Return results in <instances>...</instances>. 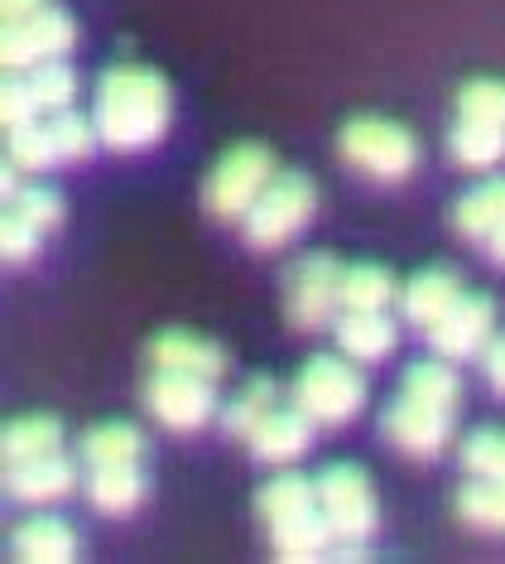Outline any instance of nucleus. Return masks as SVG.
<instances>
[{
  "instance_id": "1",
  "label": "nucleus",
  "mask_w": 505,
  "mask_h": 564,
  "mask_svg": "<svg viewBox=\"0 0 505 564\" xmlns=\"http://www.w3.org/2000/svg\"><path fill=\"white\" fill-rule=\"evenodd\" d=\"M92 121L101 145L116 155H140V150L160 145L174 121V97H168L164 73L140 68V63H116L101 73Z\"/></svg>"
},
{
  "instance_id": "2",
  "label": "nucleus",
  "mask_w": 505,
  "mask_h": 564,
  "mask_svg": "<svg viewBox=\"0 0 505 564\" xmlns=\"http://www.w3.org/2000/svg\"><path fill=\"white\" fill-rule=\"evenodd\" d=\"M270 535V550L279 560H332V531L318 507V482L299 473H279L255 497Z\"/></svg>"
},
{
  "instance_id": "3",
  "label": "nucleus",
  "mask_w": 505,
  "mask_h": 564,
  "mask_svg": "<svg viewBox=\"0 0 505 564\" xmlns=\"http://www.w3.org/2000/svg\"><path fill=\"white\" fill-rule=\"evenodd\" d=\"M318 507L322 521L332 531V555L342 560H361L366 545L381 531V502H375V487L361 468L352 464H332L318 473Z\"/></svg>"
},
{
  "instance_id": "4",
  "label": "nucleus",
  "mask_w": 505,
  "mask_h": 564,
  "mask_svg": "<svg viewBox=\"0 0 505 564\" xmlns=\"http://www.w3.org/2000/svg\"><path fill=\"white\" fill-rule=\"evenodd\" d=\"M97 145H101L97 121L83 117V111H73V107L48 111V117H34V121H20V126H6V160L20 164L24 174H44V170H54V164L87 160Z\"/></svg>"
},
{
  "instance_id": "5",
  "label": "nucleus",
  "mask_w": 505,
  "mask_h": 564,
  "mask_svg": "<svg viewBox=\"0 0 505 564\" xmlns=\"http://www.w3.org/2000/svg\"><path fill=\"white\" fill-rule=\"evenodd\" d=\"M294 405H299L318 430H337L361 415V405H366V377L352 367L347 352L342 357H332V352L308 357L299 367V377H294Z\"/></svg>"
},
{
  "instance_id": "6",
  "label": "nucleus",
  "mask_w": 505,
  "mask_h": 564,
  "mask_svg": "<svg viewBox=\"0 0 505 564\" xmlns=\"http://www.w3.org/2000/svg\"><path fill=\"white\" fill-rule=\"evenodd\" d=\"M314 213H318V184L299 170H284L270 178L261 203L241 217V232L255 251H279L284 241H294L314 223Z\"/></svg>"
},
{
  "instance_id": "7",
  "label": "nucleus",
  "mask_w": 505,
  "mask_h": 564,
  "mask_svg": "<svg viewBox=\"0 0 505 564\" xmlns=\"http://www.w3.org/2000/svg\"><path fill=\"white\" fill-rule=\"evenodd\" d=\"M337 155L352 164L356 174L375 178V184H399L419 164V140H414L399 121L385 117H356L337 135Z\"/></svg>"
},
{
  "instance_id": "8",
  "label": "nucleus",
  "mask_w": 505,
  "mask_h": 564,
  "mask_svg": "<svg viewBox=\"0 0 505 564\" xmlns=\"http://www.w3.org/2000/svg\"><path fill=\"white\" fill-rule=\"evenodd\" d=\"M275 155H270L265 145H231L222 160L212 164V174H207L202 184V203L207 213L217 217V223H241L245 213L261 203V194L270 188V178H275Z\"/></svg>"
},
{
  "instance_id": "9",
  "label": "nucleus",
  "mask_w": 505,
  "mask_h": 564,
  "mask_svg": "<svg viewBox=\"0 0 505 564\" xmlns=\"http://www.w3.org/2000/svg\"><path fill=\"white\" fill-rule=\"evenodd\" d=\"M145 410L164 430H178V434L202 430L217 410V381L198 377V371H178V367H150Z\"/></svg>"
},
{
  "instance_id": "10",
  "label": "nucleus",
  "mask_w": 505,
  "mask_h": 564,
  "mask_svg": "<svg viewBox=\"0 0 505 564\" xmlns=\"http://www.w3.org/2000/svg\"><path fill=\"white\" fill-rule=\"evenodd\" d=\"M63 223V198L44 184H20L0 203V261L24 265L54 227Z\"/></svg>"
},
{
  "instance_id": "11",
  "label": "nucleus",
  "mask_w": 505,
  "mask_h": 564,
  "mask_svg": "<svg viewBox=\"0 0 505 564\" xmlns=\"http://www.w3.org/2000/svg\"><path fill=\"white\" fill-rule=\"evenodd\" d=\"M77 44V24L63 6H44L39 15H24V20H10L0 30V63L6 73H20V68H39V63H58L68 58Z\"/></svg>"
},
{
  "instance_id": "12",
  "label": "nucleus",
  "mask_w": 505,
  "mask_h": 564,
  "mask_svg": "<svg viewBox=\"0 0 505 564\" xmlns=\"http://www.w3.org/2000/svg\"><path fill=\"white\" fill-rule=\"evenodd\" d=\"M284 310H289V324L304 333L337 324V314H342V265L322 251L294 261L289 280H284Z\"/></svg>"
},
{
  "instance_id": "13",
  "label": "nucleus",
  "mask_w": 505,
  "mask_h": 564,
  "mask_svg": "<svg viewBox=\"0 0 505 564\" xmlns=\"http://www.w3.org/2000/svg\"><path fill=\"white\" fill-rule=\"evenodd\" d=\"M77 101V73L68 63H39V68H20L6 73L0 83V121L20 126L34 117H48V111H63Z\"/></svg>"
},
{
  "instance_id": "14",
  "label": "nucleus",
  "mask_w": 505,
  "mask_h": 564,
  "mask_svg": "<svg viewBox=\"0 0 505 564\" xmlns=\"http://www.w3.org/2000/svg\"><path fill=\"white\" fill-rule=\"evenodd\" d=\"M381 430H385V440H391L399 454H409V458H438V454H443V444L452 440V410L429 405V401H419V395L399 391L395 401L385 405Z\"/></svg>"
},
{
  "instance_id": "15",
  "label": "nucleus",
  "mask_w": 505,
  "mask_h": 564,
  "mask_svg": "<svg viewBox=\"0 0 505 564\" xmlns=\"http://www.w3.org/2000/svg\"><path fill=\"white\" fill-rule=\"evenodd\" d=\"M424 338H429V348H433L438 357H448V362H468V357H482L486 343L496 338V304H491L486 294H472V290H468L429 333H424Z\"/></svg>"
},
{
  "instance_id": "16",
  "label": "nucleus",
  "mask_w": 505,
  "mask_h": 564,
  "mask_svg": "<svg viewBox=\"0 0 505 564\" xmlns=\"http://www.w3.org/2000/svg\"><path fill=\"white\" fill-rule=\"evenodd\" d=\"M77 482V464L68 454H44V458H30V464H6V497L10 502H24V507H48L58 497H68Z\"/></svg>"
},
{
  "instance_id": "17",
  "label": "nucleus",
  "mask_w": 505,
  "mask_h": 564,
  "mask_svg": "<svg viewBox=\"0 0 505 564\" xmlns=\"http://www.w3.org/2000/svg\"><path fill=\"white\" fill-rule=\"evenodd\" d=\"M314 420L304 415L299 405H275L270 415L261 420V425L251 430V454L261 458V464H294V458H304L308 454V444H314Z\"/></svg>"
},
{
  "instance_id": "18",
  "label": "nucleus",
  "mask_w": 505,
  "mask_h": 564,
  "mask_svg": "<svg viewBox=\"0 0 505 564\" xmlns=\"http://www.w3.org/2000/svg\"><path fill=\"white\" fill-rule=\"evenodd\" d=\"M332 333H337V348L352 362H385L399 343V324L391 318V310H342Z\"/></svg>"
},
{
  "instance_id": "19",
  "label": "nucleus",
  "mask_w": 505,
  "mask_h": 564,
  "mask_svg": "<svg viewBox=\"0 0 505 564\" xmlns=\"http://www.w3.org/2000/svg\"><path fill=\"white\" fill-rule=\"evenodd\" d=\"M462 280L448 271V265H429V271H419L409 280L405 290H399V310H405V324L409 328H419V333H429L438 318H443L452 304L462 300Z\"/></svg>"
},
{
  "instance_id": "20",
  "label": "nucleus",
  "mask_w": 505,
  "mask_h": 564,
  "mask_svg": "<svg viewBox=\"0 0 505 564\" xmlns=\"http://www.w3.org/2000/svg\"><path fill=\"white\" fill-rule=\"evenodd\" d=\"M77 550H83L77 531L63 517H48V511L20 521L15 535H10V555L24 564H68V560H77Z\"/></svg>"
},
{
  "instance_id": "21",
  "label": "nucleus",
  "mask_w": 505,
  "mask_h": 564,
  "mask_svg": "<svg viewBox=\"0 0 505 564\" xmlns=\"http://www.w3.org/2000/svg\"><path fill=\"white\" fill-rule=\"evenodd\" d=\"M145 487H150V473L145 464H107V468H87L83 478V492L87 502L107 517H125L145 502Z\"/></svg>"
},
{
  "instance_id": "22",
  "label": "nucleus",
  "mask_w": 505,
  "mask_h": 564,
  "mask_svg": "<svg viewBox=\"0 0 505 564\" xmlns=\"http://www.w3.org/2000/svg\"><path fill=\"white\" fill-rule=\"evenodd\" d=\"M150 367H178V371H198V377L222 381L227 377V352L212 338H198L188 328H168L150 343Z\"/></svg>"
},
{
  "instance_id": "23",
  "label": "nucleus",
  "mask_w": 505,
  "mask_h": 564,
  "mask_svg": "<svg viewBox=\"0 0 505 564\" xmlns=\"http://www.w3.org/2000/svg\"><path fill=\"white\" fill-rule=\"evenodd\" d=\"M505 223V174L482 178L476 188H468L458 203H452V227L468 241H491V232Z\"/></svg>"
},
{
  "instance_id": "24",
  "label": "nucleus",
  "mask_w": 505,
  "mask_h": 564,
  "mask_svg": "<svg viewBox=\"0 0 505 564\" xmlns=\"http://www.w3.org/2000/svg\"><path fill=\"white\" fill-rule=\"evenodd\" d=\"M448 155H452V164H462V170H472V174L496 170L505 160V126H482V121L458 117L448 131Z\"/></svg>"
},
{
  "instance_id": "25",
  "label": "nucleus",
  "mask_w": 505,
  "mask_h": 564,
  "mask_svg": "<svg viewBox=\"0 0 505 564\" xmlns=\"http://www.w3.org/2000/svg\"><path fill=\"white\" fill-rule=\"evenodd\" d=\"M83 464L87 468H107V464H145V434L125 420H107V425L83 434Z\"/></svg>"
},
{
  "instance_id": "26",
  "label": "nucleus",
  "mask_w": 505,
  "mask_h": 564,
  "mask_svg": "<svg viewBox=\"0 0 505 564\" xmlns=\"http://www.w3.org/2000/svg\"><path fill=\"white\" fill-rule=\"evenodd\" d=\"M58 448H63V425L54 415H20L6 425V434H0L6 464H30V458L58 454Z\"/></svg>"
},
{
  "instance_id": "27",
  "label": "nucleus",
  "mask_w": 505,
  "mask_h": 564,
  "mask_svg": "<svg viewBox=\"0 0 505 564\" xmlns=\"http://www.w3.org/2000/svg\"><path fill=\"white\" fill-rule=\"evenodd\" d=\"M458 517L476 535H505V482L472 478L458 492Z\"/></svg>"
},
{
  "instance_id": "28",
  "label": "nucleus",
  "mask_w": 505,
  "mask_h": 564,
  "mask_svg": "<svg viewBox=\"0 0 505 564\" xmlns=\"http://www.w3.org/2000/svg\"><path fill=\"white\" fill-rule=\"evenodd\" d=\"M395 294V275L385 265H342V310H391Z\"/></svg>"
},
{
  "instance_id": "29",
  "label": "nucleus",
  "mask_w": 505,
  "mask_h": 564,
  "mask_svg": "<svg viewBox=\"0 0 505 564\" xmlns=\"http://www.w3.org/2000/svg\"><path fill=\"white\" fill-rule=\"evenodd\" d=\"M405 395H419L429 405H443V410H458L462 401V377L448 367V357H429V362H414L405 371Z\"/></svg>"
},
{
  "instance_id": "30",
  "label": "nucleus",
  "mask_w": 505,
  "mask_h": 564,
  "mask_svg": "<svg viewBox=\"0 0 505 564\" xmlns=\"http://www.w3.org/2000/svg\"><path fill=\"white\" fill-rule=\"evenodd\" d=\"M275 405H279L275 377H255V381H245V387L237 391V401L227 405L222 425H227V434H237V440H251V430L261 425V420H265Z\"/></svg>"
},
{
  "instance_id": "31",
  "label": "nucleus",
  "mask_w": 505,
  "mask_h": 564,
  "mask_svg": "<svg viewBox=\"0 0 505 564\" xmlns=\"http://www.w3.org/2000/svg\"><path fill=\"white\" fill-rule=\"evenodd\" d=\"M462 468L472 478H491L505 482V434L501 430H476L462 440Z\"/></svg>"
},
{
  "instance_id": "32",
  "label": "nucleus",
  "mask_w": 505,
  "mask_h": 564,
  "mask_svg": "<svg viewBox=\"0 0 505 564\" xmlns=\"http://www.w3.org/2000/svg\"><path fill=\"white\" fill-rule=\"evenodd\" d=\"M458 117L482 121V126H505V83H496V78L468 83L458 93Z\"/></svg>"
},
{
  "instance_id": "33",
  "label": "nucleus",
  "mask_w": 505,
  "mask_h": 564,
  "mask_svg": "<svg viewBox=\"0 0 505 564\" xmlns=\"http://www.w3.org/2000/svg\"><path fill=\"white\" fill-rule=\"evenodd\" d=\"M482 371H486L491 391L505 395V338H501V333L486 343V352H482Z\"/></svg>"
},
{
  "instance_id": "34",
  "label": "nucleus",
  "mask_w": 505,
  "mask_h": 564,
  "mask_svg": "<svg viewBox=\"0 0 505 564\" xmlns=\"http://www.w3.org/2000/svg\"><path fill=\"white\" fill-rule=\"evenodd\" d=\"M44 6H54V0H0V20H24V15H39Z\"/></svg>"
},
{
  "instance_id": "35",
  "label": "nucleus",
  "mask_w": 505,
  "mask_h": 564,
  "mask_svg": "<svg viewBox=\"0 0 505 564\" xmlns=\"http://www.w3.org/2000/svg\"><path fill=\"white\" fill-rule=\"evenodd\" d=\"M486 256H491V261H496L501 271H505V223L496 227V232H491V241H486Z\"/></svg>"
}]
</instances>
